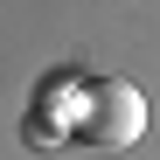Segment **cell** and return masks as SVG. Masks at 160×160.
Segmentation results:
<instances>
[{
    "instance_id": "1",
    "label": "cell",
    "mask_w": 160,
    "mask_h": 160,
    "mask_svg": "<svg viewBox=\"0 0 160 160\" xmlns=\"http://www.w3.org/2000/svg\"><path fill=\"white\" fill-rule=\"evenodd\" d=\"M70 132L84 146H132L146 132V98L132 91V84H77Z\"/></svg>"
}]
</instances>
